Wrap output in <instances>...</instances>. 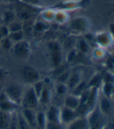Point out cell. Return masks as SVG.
Masks as SVG:
<instances>
[{
  "label": "cell",
  "instance_id": "cell-1",
  "mask_svg": "<svg viewBox=\"0 0 114 129\" xmlns=\"http://www.w3.org/2000/svg\"><path fill=\"white\" fill-rule=\"evenodd\" d=\"M105 117L102 114L98 106L90 110L85 116L88 129H104L106 127Z\"/></svg>",
  "mask_w": 114,
  "mask_h": 129
},
{
  "label": "cell",
  "instance_id": "cell-2",
  "mask_svg": "<svg viewBox=\"0 0 114 129\" xmlns=\"http://www.w3.org/2000/svg\"><path fill=\"white\" fill-rule=\"evenodd\" d=\"M39 106L38 97L34 92L31 85H27L24 88V94H22L20 108H28L36 110Z\"/></svg>",
  "mask_w": 114,
  "mask_h": 129
},
{
  "label": "cell",
  "instance_id": "cell-3",
  "mask_svg": "<svg viewBox=\"0 0 114 129\" xmlns=\"http://www.w3.org/2000/svg\"><path fill=\"white\" fill-rule=\"evenodd\" d=\"M24 88L20 84L16 83H11L6 85L3 91L9 100L18 104L20 107L22 94H24Z\"/></svg>",
  "mask_w": 114,
  "mask_h": 129
},
{
  "label": "cell",
  "instance_id": "cell-4",
  "mask_svg": "<svg viewBox=\"0 0 114 129\" xmlns=\"http://www.w3.org/2000/svg\"><path fill=\"white\" fill-rule=\"evenodd\" d=\"M13 55L19 60H27L30 56V51H31V46L30 43L26 40H21L19 42L13 43Z\"/></svg>",
  "mask_w": 114,
  "mask_h": 129
},
{
  "label": "cell",
  "instance_id": "cell-5",
  "mask_svg": "<svg viewBox=\"0 0 114 129\" xmlns=\"http://www.w3.org/2000/svg\"><path fill=\"white\" fill-rule=\"evenodd\" d=\"M22 79L27 85H32L40 80V74L38 70L30 65H25L21 70Z\"/></svg>",
  "mask_w": 114,
  "mask_h": 129
},
{
  "label": "cell",
  "instance_id": "cell-6",
  "mask_svg": "<svg viewBox=\"0 0 114 129\" xmlns=\"http://www.w3.org/2000/svg\"><path fill=\"white\" fill-rule=\"evenodd\" d=\"M48 47L51 53V62L54 67L59 66L62 62V50L61 45L54 40H51L48 43Z\"/></svg>",
  "mask_w": 114,
  "mask_h": 129
},
{
  "label": "cell",
  "instance_id": "cell-7",
  "mask_svg": "<svg viewBox=\"0 0 114 129\" xmlns=\"http://www.w3.org/2000/svg\"><path fill=\"white\" fill-rule=\"evenodd\" d=\"M91 26V22L88 18L85 16H78L71 20L69 27L72 30L78 33H84L88 30Z\"/></svg>",
  "mask_w": 114,
  "mask_h": 129
},
{
  "label": "cell",
  "instance_id": "cell-8",
  "mask_svg": "<svg viewBox=\"0 0 114 129\" xmlns=\"http://www.w3.org/2000/svg\"><path fill=\"white\" fill-rule=\"evenodd\" d=\"M97 106L100 112L104 116H109L112 112L114 104L110 98H108L102 93L100 96L99 95Z\"/></svg>",
  "mask_w": 114,
  "mask_h": 129
},
{
  "label": "cell",
  "instance_id": "cell-9",
  "mask_svg": "<svg viewBox=\"0 0 114 129\" xmlns=\"http://www.w3.org/2000/svg\"><path fill=\"white\" fill-rule=\"evenodd\" d=\"M78 118V114L75 110H72L64 106L60 108V122L64 126L69 124Z\"/></svg>",
  "mask_w": 114,
  "mask_h": 129
},
{
  "label": "cell",
  "instance_id": "cell-10",
  "mask_svg": "<svg viewBox=\"0 0 114 129\" xmlns=\"http://www.w3.org/2000/svg\"><path fill=\"white\" fill-rule=\"evenodd\" d=\"M19 109L20 107L19 105L9 100L4 91L0 93V110L9 113H13Z\"/></svg>",
  "mask_w": 114,
  "mask_h": 129
},
{
  "label": "cell",
  "instance_id": "cell-11",
  "mask_svg": "<svg viewBox=\"0 0 114 129\" xmlns=\"http://www.w3.org/2000/svg\"><path fill=\"white\" fill-rule=\"evenodd\" d=\"M22 115L27 122L28 125L34 129H37V111L33 109L20 108L19 109Z\"/></svg>",
  "mask_w": 114,
  "mask_h": 129
},
{
  "label": "cell",
  "instance_id": "cell-12",
  "mask_svg": "<svg viewBox=\"0 0 114 129\" xmlns=\"http://www.w3.org/2000/svg\"><path fill=\"white\" fill-rule=\"evenodd\" d=\"M96 44L102 46V47H107L112 45L113 40L109 32L102 31L96 35Z\"/></svg>",
  "mask_w": 114,
  "mask_h": 129
},
{
  "label": "cell",
  "instance_id": "cell-13",
  "mask_svg": "<svg viewBox=\"0 0 114 129\" xmlns=\"http://www.w3.org/2000/svg\"><path fill=\"white\" fill-rule=\"evenodd\" d=\"M45 115L47 121L60 122V108L55 104L49 105L48 110L45 111Z\"/></svg>",
  "mask_w": 114,
  "mask_h": 129
},
{
  "label": "cell",
  "instance_id": "cell-14",
  "mask_svg": "<svg viewBox=\"0 0 114 129\" xmlns=\"http://www.w3.org/2000/svg\"><path fill=\"white\" fill-rule=\"evenodd\" d=\"M80 103H81L80 97L74 95L72 93H68V94L67 93L64 98L63 106L76 111V109L80 105Z\"/></svg>",
  "mask_w": 114,
  "mask_h": 129
},
{
  "label": "cell",
  "instance_id": "cell-15",
  "mask_svg": "<svg viewBox=\"0 0 114 129\" xmlns=\"http://www.w3.org/2000/svg\"><path fill=\"white\" fill-rule=\"evenodd\" d=\"M88 97L85 104L90 110L96 106V103L99 98V87H90Z\"/></svg>",
  "mask_w": 114,
  "mask_h": 129
},
{
  "label": "cell",
  "instance_id": "cell-16",
  "mask_svg": "<svg viewBox=\"0 0 114 129\" xmlns=\"http://www.w3.org/2000/svg\"><path fill=\"white\" fill-rule=\"evenodd\" d=\"M66 126L65 129H88L85 117H78L77 119Z\"/></svg>",
  "mask_w": 114,
  "mask_h": 129
},
{
  "label": "cell",
  "instance_id": "cell-17",
  "mask_svg": "<svg viewBox=\"0 0 114 129\" xmlns=\"http://www.w3.org/2000/svg\"><path fill=\"white\" fill-rule=\"evenodd\" d=\"M51 90H50V88L45 85L43 90H42L41 93L40 94L38 100H39V105L42 104V105H48L51 103Z\"/></svg>",
  "mask_w": 114,
  "mask_h": 129
},
{
  "label": "cell",
  "instance_id": "cell-18",
  "mask_svg": "<svg viewBox=\"0 0 114 129\" xmlns=\"http://www.w3.org/2000/svg\"><path fill=\"white\" fill-rule=\"evenodd\" d=\"M81 82V76L78 72H72L70 77L68 78L66 85L68 88V90H73L79 83Z\"/></svg>",
  "mask_w": 114,
  "mask_h": 129
},
{
  "label": "cell",
  "instance_id": "cell-19",
  "mask_svg": "<svg viewBox=\"0 0 114 129\" xmlns=\"http://www.w3.org/2000/svg\"><path fill=\"white\" fill-rule=\"evenodd\" d=\"M13 113L0 110V129H7Z\"/></svg>",
  "mask_w": 114,
  "mask_h": 129
},
{
  "label": "cell",
  "instance_id": "cell-20",
  "mask_svg": "<svg viewBox=\"0 0 114 129\" xmlns=\"http://www.w3.org/2000/svg\"><path fill=\"white\" fill-rule=\"evenodd\" d=\"M69 19V16L64 10H58L55 11L54 21H55L58 24H64Z\"/></svg>",
  "mask_w": 114,
  "mask_h": 129
},
{
  "label": "cell",
  "instance_id": "cell-21",
  "mask_svg": "<svg viewBox=\"0 0 114 129\" xmlns=\"http://www.w3.org/2000/svg\"><path fill=\"white\" fill-rule=\"evenodd\" d=\"M16 18V13L13 10H6L3 16H2V20L3 24L9 25V23L13 22Z\"/></svg>",
  "mask_w": 114,
  "mask_h": 129
},
{
  "label": "cell",
  "instance_id": "cell-22",
  "mask_svg": "<svg viewBox=\"0 0 114 129\" xmlns=\"http://www.w3.org/2000/svg\"><path fill=\"white\" fill-rule=\"evenodd\" d=\"M50 26L46 22L42 20L34 21L33 24V32L37 33H45L48 31Z\"/></svg>",
  "mask_w": 114,
  "mask_h": 129
},
{
  "label": "cell",
  "instance_id": "cell-23",
  "mask_svg": "<svg viewBox=\"0 0 114 129\" xmlns=\"http://www.w3.org/2000/svg\"><path fill=\"white\" fill-rule=\"evenodd\" d=\"M102 94L108 98H111L112 93L114 90V82L102 81Z\"/></svg>",
  "mask_w": 114,
  "mask_h": 129
},
{
  "label": "cell",
  "instance_id": "cell-24",
  "mask_svg": "<svg viewBox=\"0 0 114 129\" xmlns=\"http://www.w3.org/2000/svg\"><path fill=\"white\" fill-rule=\"evenodd\" d=\"M47 124V118L45 111H37V129H45Z\"/></svg>",
  "mask_w": 114,
  "mask_h": 129
},
{
  "label": "cell",
  "instance_id": "cell-25",
  "mask_svg": "<svg viewBox=\"0 0 114 129\" xmlns=\"http://www.w3.org/2000/svg\"><path fill=\"white\" fill-rule=\"evenodd\" d=\"M82 6V1H75V0H71V1H67L61 3L59 7L63 9H74Z\"/></svg>",
  "mask_w": 114,
  "mask_h": 129
},
{
  "label": "cell",
  "instance_id": "cell-26",
  "mask_svg": "<svg viewBox=\"0 0 114 129\" xmlns=\"http://www.w3.org/2000/svg\"><path fill=\"white\" fill-rule=\"evenodd\" d=\"M33 24L34 21L33 19H29L22 22V31H24L25 37L30 36L33 32Z\"/></svg>",
  "mask_w": 114,
  "mask_h": 129
},
{
  "label": "cell",
  "instance_id": "cell-27",
  "mask_svg": "<svg viewBox=\"0 0 114 129\" xmlns=\"http://www.w3.org/2000/svg\"><path fill=\"white\" fill-rule=\"evenodd\" d=\"M8 37L11 40H12V42L13 43L25 40V34L22 30H19V31H16V32H11L9 34Z\"/></svg>",
  "mask_w": 114,
  "mask_h": 129
},
{
  "label": "cell",
  "instance_id": "cell-28",
  "mask_svg": "<svg viewBox=\"0 0 114 129\" xmlns=\"http://www.w3.org/2000/svg\"><path fill=\"white\" fill-rule=\"evenodd\" d=\"M34 13H33L32 11L29 10L27 8H24L22 9L19 13H18V16H19V19L21 20L22 22L26 21V20H29V19H32L33 18V15Z\"/></svg>",
  "mask_w": 114,
  "mask_h": 129
},
{
  "label": "cell",
  "instance_id": "cell-29",
  "mask_svg": "<svg viewBox=\"0 0 114 129\" xmlns=\"http://www.w3.org/2000/svg\"><path fill=\"white\" fill-rule=\"evenodd\" d=\"M102 81V77L100 74H96L92 78L90 81L87 84V86L88 88L90 87H99V84Z\"/></svg>",
  "mask_w": 114,
  "mask_h": 129
},
{
  "label": "cell",
  "instance_id": "cell-30",
  "mask_svg": "<svg viewBox=\"0 0 114 129\" xmlns=\"http://www.w3.org/2000/svg\"><path fill=\"white\" fill-rule=\"evenodd\" d=\"M88 88V86H87V84L85 83V82L84 81H82L79 83L73 90H72V94L74 95H76V96H78V97H80L82 93Z\"/></svg>",
  "mask_w": 114,
  "mask_h": 129
},
{
  "label": "cell",
  "instance_id": "cell-31",
  "mask_svg": "<svg viewBox=\"0 0 114 129\" xmlns=\"http://www.w3.org/2000/svg\"><path fill=\"white\" fill-rule=\"evenodd\" d=\"M68 91V88L65 84L57 83L55 85V93L59 97H64Z\"/></svg>",
  "mask_w": 114,
  "mask_h": 129
},
{
  "label": "cell",
  "instance_id": "cell-32",
  "mask_svg": "<svg viewBox=\"0 0 114 129\" xmlns=\"http://www.w3.org/2000/svg\"><path fill=\"white\" fill-rule=\"evenodd\" d=\"M17 124H18V129H30V127L26 120L24 119V116L22 115L20 111H17Z\"/></svg>",
  "mask_w": 114,
  "mask_h": 129
},
{
  "label": "cell",
  "instance_id": "cell-33",
  "mask_svg": "<svg viewBox=\"0 0 114 129\" xmlns=\"http://www.w3.org/2000/svg\"><path fill=\"white\" fill-rule=\"evenodd\" d=\"M13 46V43L12 42L9 37H3L0 42V47L4 50H12Z\"/></svg>",
  "mask_w": 114,
  "mask_h": 129
},
{
  "label": "cell",
  "instance_id": "cell-34",
  "mask_svg": "<svg viewBox=\"0 0 114 129\" xmlns=\"http://www.w3.org/2000/svg\"><path fill=\"white\" fill-rule=\"evenodd\" d=\"M9 29V32H16L19 30H22V22L21 20L15 19L13 22L7 25Z\"/></svg>",
  "mask_w": 114,
  "mask_h": 129
},
{
  "label": "cell",
  "instance_id": "cell-35",
  "mask_svg": "<svg viewBox=\"0 0 114 129\" xmlns=\"http://www.w3.org/2000/svg\"><path fill=\"white\" fill-rule=\"evenodd\" d=\"M78 48L81 53H87L89 50V44L85 39H80L78 42Z\"/></svg>",
  "mask_w": 114,
  "mask_h": 129
},
{
  "label": "cell",
  "instance_id": "cell-36",
  "mask_svg": "<svg viewBox=\"0 0 114 129\" xmlns=\"http://www.w3.org/2000/svg\"><path fill=\"white\" fill-rule=\"evenodd\" d=\"M55 14V10L54 9H45L41 13V16L43 19L47 22H51L54 21Z\"/></svg>",
  "mask_w": 114,
  "mask_h": 129
},
{
  "label": "cell",
  "instance_id": "cell-37",
  "mask_svg": "<svg viewBox=\"0 0 114 129\" xmlns=\"http://www.w3.org/2000/svg\"><path fill=\"white\" fill-rule=\"evenodd\" d=\"M31 86H32V87H33L34 92L36 93V94H37V97L39 98L40 94L41 93L42 90H43V88H44V87H45V84H44L43 80H40L35 82L34 84H33Z\"/></svg>",
  "mask_w": 114,
  "mask_h": 129
},
{
  "label": "cell",
  "instance_id": "cell-38",
  "mask_svg": "<svg viewBox=\"0 0 114 129\" xmlns=\"http://www.w3.org/2000/svg\"><path fill=\"white\" fill-rule=\"evenodd\" d=\"M71 71L69 70H66L65 72L61 74L60 75H58V77H56V82L57 83H61V84H65L67 83V81L68 80V78H69L70 77V74H71Z\"/></svg>",
  "mask_w": 114,
  "mask_h": 129
},
{
  "label": "cell",
  "instance_id": "cell-39",
  "mask_svg": "<svg viewBox=\"0 0 114 129\" xmlns=\"http://www.w3.org/2000/svg\"><path fill=\"white\" fill-rule=\"evenodd\" d=\"M19 111V110H18ZM7 129H18V124H17V111L13 112L11 117V120Z\"/></svg>",
  "mask_w": 114,
  "mask_h": 129
},
{
  "label": "cell",
  "instance_id": "cell-40",
  "mask_svg": "<svg viewBox=\"0 0 114 129\" xmlns=\"http://www.w3.org/2000/svg\"><path fill=\"white\" fill-rule=\"evenodd\" d=\"M45 129H65L64 124L60 122H49L47 121Z\"/></svg>",
  "mask_w": 114,
  "mask_h": 129
},
{
  "label": "cell",
  "instance_id": "cell-41",
  "mask_svg": "<svg viewBox=\"0 0 114 129\" xmlns=\"http://www.w3.org/2000/svg\"><path fill=\"white\" fill-rule=\"evenodd\" d=\"M68 68H67V64H62L61 63L59 66L58 67H56L54 68V76L56 77H58V75H60L61 74L65 72L66 70H67Z\"/></svg>",
  "mask_w": 114,
  "mask_h": 129
},
{
  "label": "cell",
  "instance_id": "cell-42",
  "mask_svg": "<svg viewBox=\"0 0 114 129\" xmlns=\"http://www.w3.org/2000/svg\"><path fill=\"white\" fill-rule=\"evenodd\" d=\"M22 3L34 7H40V0H22Z\"/></svg>",
  "mask_w": 114,
  "mask_h": 129
},
{
  "label": "cell",
  "instance_id": "cell-43",
  "mask_svg": "<svg viewBox=\"0 0 114 129\" xmlns=\"http://www.w3.org/2000/svg\"><path fill=\"white\" fill-rule=\"evenodd\" d=\"M77 52L76 50H71L69 53L67 54V63H72L74 62L76 59H77Z\"/></svg>",
  "mask_w": 114,
  "mask_h": 129
},
{
  "label": "cell",
  "instance_id": "cell-44",
  "mask_svg": "<svg viewBox=\"0 0 114 129\" xmlns=\"http://www.w3.org/2000/svg\"><path fill=\"white\" fill-rule=\"evenodd\" d=\"M10 33L9 27L7 25L3 24L0 26V35H1L2 37H6L9 36V34Z\"/></svg>",
  "mask_w": 114,
  "mask_h": 129
},
{
  "label": "cell",
  "instance_id": "cell-45",
  "mask_svg": "<svg viewBox=\"0 0 114 129\" xmlns=\"http://www.w3.org/2000/svg\"><path fill=\"white\" fill-rule=\"evenodd\" d=\"M106 66L109 70H114V57L112 56H109L106 60Z\"/></svg>",
  "mask_w": 114,
  "mask_h": 129
},
{
  "label": "cell",
  "instance_id": "cell-46",
  "mask_svg": "<svg viewBox=\"0 0 114 129\" xmlns=\"http://www.w3.org/2000/svg\"><path fill=\"white\" fill-rule=\"evenodd\" d=\"M8 76V72L3 68L0 67V84L4 83Z\"/></svg>",
  "mask_w": 114,
  "mask_h": 129
},
{
  "label": "cell",
  "instance_id": "cell-47",
  "mask_svg": "<svg viewBox=\"0 0 114 129\" xmlns=\"http://www.w3.org/2000/svg\"><path fill=\"white\" fill-rule=\"evenodd\" d=\"M109 33L112 36V38L113 40V42H114V22H112L109 24Z\"/></svg>",
  "mask_w": 114,
  "mask_h": 129
},
{
  "label": "cell",
  "instance_id": "cell-48",
  "mask_svg": "<svg viewBox=\"0 0 114 129\" xmlns=\"http://www.w3.org/2000/svg\"><path fill=\"white\" fill-rule=\"evenodd\" d=\"M111 100H112V101L113 102V104H114V90H113V92H112V96H111Z\"/></svg>",
  "mask_w": 114,
  "mask_h": 129
},
{
  "label": "cell",
  "instance_id": "cell-49",
  "mask_svg": "<svg viewBox=\"0 0 114 129\" xmlns=\"http://www.w3.org/2000/svg\"><path fill=\"white\" fill-rule=\"evenodd\" d=\"M6 2V0H0V3H4Z\"/></svg>",
  "mask_w": 114,
  "mask_h": 129
},
{
  "label": "cell",
  "instance_id": "cell-50",
  "mask_svg": "<svg viewBox=\"0 0 114 129\" xmlns=\"http://www.w3.org/2000/svg\"><path fill=\"white\" fill-rule=\"evenodd\" d=\"M2 38H3V37H1V35H0V42H1V40H2Z\"/></svg>",
  "mask_w": 114,
  "mask_h": 129
},
{
  "label": "cell",
  "instance_id": "cell-51",
  "mask_svg": "<svg viewBox=\"0 0 114 129\" xmlns=\"http://www.w3.org/2000/svg\"><path fill=\"white\" fill-rule=\"evenodd\" d=\"M104 129H106V127H105V128H104Z\"/></svg>",
  "mask_w": 114,
  "mask_h": 129
}]
</instances>
